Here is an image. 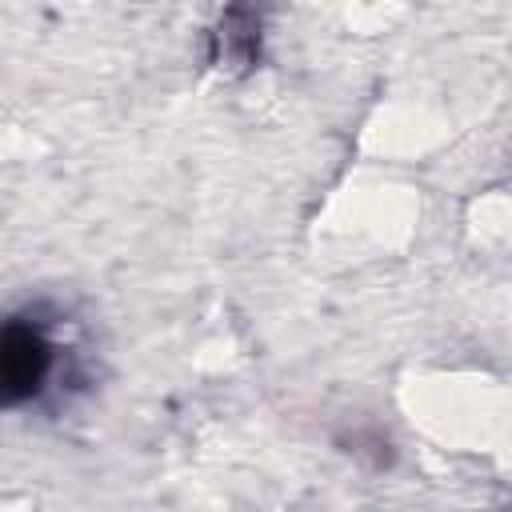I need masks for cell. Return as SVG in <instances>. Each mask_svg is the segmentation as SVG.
Listing matches in <instances>:
<instances>
[{"label": "cell", "instance_id": "2", "mask_svg": "<svg viewBox=\"0 0 512 512\" xmlns=\"http://www.w3.org/2000/svg\"><path fill=\"white\" fill-rule=\"evenodd\" d=\"M260 56V16L252 8H228L212 28L208 60L224 76H244Z\"/></svg>", "mask_w": 512, "mask_h": 512}, {"label": "cell", "instance_id": "1", "mask_svg": "<svg viewBox=\"0 0 512 512\" xmlns=\"http://www.w3.org/2000/svg\"><path fill=\"white\" fill-rule=\"evenodd\" d=\"M56 368V348L28 320H8L0 328V404H20L36 396Z\"/></svg>", "mask_w": 512, "mask_h": 512}]
</instances>
